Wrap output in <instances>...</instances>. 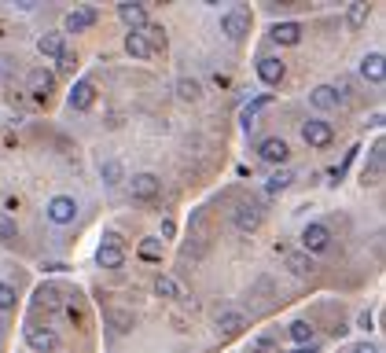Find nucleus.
<instances>
[{
  "label": "nucleus",
  "instance_id": "nucleus-19",
  "mask_svg": "<svg viewBox=\"0 0 386 353\" xmlns=\"http://www.w3.org/2000/svg\"><path fill=\"white\" fill-rule=\"evenodd\" d=\"M283 254H287V269H291L295 276H309V272L316 269L313 258H309L305 250H283Z\"/></svg>",
  "mask_w": 386,
  "mask_h": 353
},
{
  "label": "nucleus",
  "instance_id": "nucleus-39",
  "mask_svg": "<svg viewBox=\"0 0 386 353\" xmlns=\"http://www.w3.org/2000/svg\"><path fill=\"white\" fill-rule=\"evenodd\" d=\"M162 236H166V239H173V236H176V224H173L169 217L162 221Z\"/></svg>",
  "mask_w": 386,
  "mask_h": 353
},
{
  "label": "nucleus",
  "instance_id": "nucleus-12",
  "mask_svg": "<svg viewBox=\"0 0 386 353\" xmlns=\"http://www.w3.org/2000/svg\"><path fill=\"white\" fill-rule=\"evenodd\" d=\"M243 328H247V316L243 313H236V309L217 313V335H224V339H232V335H239Z\"/></svg>",
  "mask_w": 386,
  "mask_h": 353
},
{
  "label": "nucleus",
  "instance_id": "nucleus-3",
  "mask_svg": "<svg viewBox=\"0 0 386 353\" xmlns=\"http://www.w3.org/2000/svg\"><path fill=\"white\" fill-rule=\"evenodd\" d=\"M302 140L309 143V148H316V151H320V148H331L335 129H331L328 122H320V118H309V122L302 125Z\"/></svg>",
  "mask_w": 386,
  "mask_h": 353
},
{
  "label": "nucleus",
  "instance_id": "nucleus-35",
  "mask_svg": "<svg viewBox=\"0 0 386 353\" xmlns=\"http://www.w3.org/2000/svg\"><path fill=\"white\" fill-rule=\"evenodd\" d=\"M8 309H15V287L0 283V313H8Z\"/></svg>",
  "mask_w": 386,
  "mask_h": 353
},
{
  "label": "nucleus",
  "instance_id": "nucleus-33",
  "mask_svg": "<svg viewBox=\"0 0 386 353\" xmlns=\"http://www.w3.org/2000/svg\"><path fill=\"white\" fill-rule=\"evenodd\" d=\"M59 302V287H37V306H56Z\"/></svg>",
  "mask_w": 386,
  "mask_h": 353
},
{
  "label": "nucleus",
  "instance_id": "nucleus-34",
  "mask_svg": "<svg viewBox=\"0 0 386 353\" xmlns=\"http://www.w3.org/2000/svg\"><path fill=\"white\" fill-rule=\"evenodd\" d=\"M250 353H276V342L269 335H257V339H250Z\"/></svg>",
  "mask_w": 386,
  "mask_h": 353
},
{
  "label": "nucleus",
  "instance_id": "nucleus-9",
  "mask_svg": "<svg viewBox=\"0 0 386 353\" xmlns=\"http://www.w3.org/2000/svg\"><path fill=\"white\" fill-rule=\"evenodd\" d=\"M232 221L239 232H257V224H262V210H257L254 203H239L232 210Z\"/></svg>",
  "mask_w": 386,
  "mask_h": 353
},
{
  "label": "nucleus",
  "instance_id": "nucleus-23",
  "mask_svg": "<svg viewBox=\"0 0 386 353\" xmlns=\"http://www.w3.org/2000/svg\"><path fill=\"white\" fill-rule=\"evenodd\" d=\"M140 37L148 41V48H151V52H158V48H166V30L158 26V23H148V26H143V34H140Z\"/></svg>",
  "mask_w": 386,
  "mask_h": 353
},
{
  "label": "nucleus",
  "instance_id": "nucleus-2",
  "mask_svg": "<svg viewBox=\"0 0 386 353\" xmlns=\"http://www.w3.org/2000/svg\"><path fill=\"white\" fill-rule=\"evenodd\" d=\"M331 247V232H328V224H305L302 229V250L309 254H324Z\"/></svg>",
  "mask_w": 386,
  "mask_h": 353
},
{
  "label": "nucleus",
  "instance_id": "nucleus-5",
  "mask_svg": "<svg viewBox=\"0 0 386 353\" xmlns=\"http://www.w3.org/2000/svg\"><path fill=\"white\" fill-rule=\"evenodd\" d=\"M74 217H77V203L70 195H56L48 203V221L52 224H74Z\"/></svg>",
  "mask_w": 386,
  "mask_h": 353
},
{
  "label": "nucleus",
  "instance_id": "nucleus-7",
  "mask_svg": "<svg viewBox=\"0 0 386 353\" xmlns=\"http://www.w3.org/2000/svg\"><path fill=\"white\" fill-rule=\"evenodd\" d=\"M283 74H287V67H283V59L280 56H262L257 59V77L272 89V85H280L283 82Z\"/></svg>",
  "mask_w": 386,
  "mask_h": 353
},
{
  "label": "nucleus",
  "instance_id": "nucleus-20",
  "mask_svg": "<svg viewBox=\"0 0 386 353\" xmlns=\"http://www.w3.org/2000/svg\"><path fill=\"white\" fill-rule=\"evenodd\" d=\"M56 85V77L52 74H48V70H30V89H34V96H37V100H48V89H52Z\"/></svg>",
  "mask_w": 386,
  "mask_h": 353
},
{
  "label": "nucleus",
  "instance_id": "nucleus-27",
  "mask_svg": "<svg viewBox=\"0 0 386 353\" xmlns=\"http://www.w3.org/2000/svg\"><path fill=\"white\" fill-rule=\"evenodd\" d=\"M176 96H181V100H188V103H195L199 96H202V89H199L195 77H181V82H176Z\"/></svg>",
  "mask_w": 386,
  "mask_h": 353
},
{
  "label": "nucleus",
  "instance_id": "nucleus-30",
  "mask_svg": "<svg viewBox=\"0 0 386 353\" xmlns=\"http://www.w3.org/2000/svg\"><path fill=\"white\" fill-rule=\"evenodd\" d=\"M155 295H158V298H181V287H176L173 276H158V280H155Z\"/></svg>",
  "mask_w": 386,
  "mask_h": 353
},
{
  "label": "nucleus",
  "instance_id": "nucleus-37",
  "mask_svg": "<svg viewBox=\"0 0 386 353\" xmlns=\"http://www.w3.org/2000/svg\"><path fill=\"white\" fill-rule=\"evenodd\" d=\"M361 181H364V184H379V166L364 169V173H361Z\"/></svg>",
  "mask_w": 386,
  "mask_h": 353
},
{
  "label": "nucleus",
  "instance_id": "nucleus-28",
  "mask_svg": "<svg viewBox=\"0 0 386 353\" xmlns=\"http://www.w3.org/2000/svg\"><path fill=\"white\" fill-rule=\"evenodd\" d=\"M368 11H372V8L361 4V0H357V4H349V11H346V26H349V30H361V26L368 23Z\"/></svg>",
  "mask_w": 386,
  "mask_h": 353
},
{
  "label": "nucleus",
  "instance_id": "nucleus-31",
  "mask_svg": "<svg viewBox=\"0 0 386 353\" xmlns=\"http://www.w3.org/2000/svg\"><path fill=\"white\" fill-rule=\"evenodd\" d=\"M107 320H110V324H115V331H122V335L133 328V313H122V309H110Z\"/></svg>",
  "mask_w": 386,
  "mask_h": 353
},
{
  "label": "nucleus",
  "instance_id": "nucleus-21",
  "mask_svg": "<svg viewBox=\"0 0 386 353\" xmlns=\"http://www.w3.org/2000/svg\"><path fill=\"white\" fill-rule=\"evenodd\" d=\"M125 52L133 59H148L151 56V48H148V41L140 37V30H129V34H125Z\"/></svg>",
  "mask_w": 386,
  "mask_h": 353
},
{
  "label": "nucleus",
  "instance_id": "nucleus-40",
  "mask_svg": "<svg viewBox=\"0 0 386 353\" xmlns=\"http://www.w3.org/2000/svg\"><path fill=\"white\" fill-rule=\"evenodd\" d=\"M357 328H364V331L372 328V313H361V316H357Z\"/></svg>",
  "mask_w": 386,
  "mask_h": 353
},
{
  "label": "nucleus",
  "instance_id": "nucleus-41",
  "mask_svg": "<svg viewBox=\"0 0 386 353\" xmlns=\"http://www.w3.org/2000/svg\"><path fill=\"white\" fill-rule=\"evenodd\" d=\"M291 353H316L313 346H298V349H291Z\"/></svg>",
  "mask_w": 386,
  "mask_h": 353
},
{
  "label": "nucleus",
  "instance_id": "nucleus-36",
  "mask_svg": "<svg viewBox=\"0 0 386 353\" xmlns=\"http://www.w3.org/2000/svg\"><path fill=\"white\" fill-rule=\"evenodd\" d=\"M74 67H77V56L74 52H63L59 56V74H74Z\"/></svg>",
  "mask_w": 386,
  "mask_h": 353
},
{
  "label": "nucleus",
  "instance_id": "nucleus-24",
  "mask_svg": "<svg viewBox=\"0 0 386 353\" xmlns=\"http://www.w3.org/2000/svg\"><path fill=\"white\" fill-rule=\"evenodd\" d=\"M100 176H103L107 184H122L125 181V169H122L118 158H107V162H100Z\"/></svg>",
  "mask_w": 386,
  "mask_h": 353
},
{
  "label": "nucleus",
  "instance_id": "nucleus-1",
  "mask_svg": "<svg viewBox=\"0 0 386 353\" xmlns=\"http://www.w3.org/2000/svg\"><path fill=\"white\" fill-rule=\"evenodd\" d=\"M221 34L229 41H243L250 34V11L247 8H229L221 15Z\"/></svg>",
  "mask_w": 386,
  "mask_h": 353
},
{
  "label": "nucleus",
  "instance_id": "nucleus-38",
  "mask_svg": "<svg viewBox=\"0 0 386 353\" xmlns=\"http://www.w3.org/2000/svg\"><path fill=\"white\" fill-rule=\"evenodd\" d=\"M353 353H379V346H372V342H357V346H353Z\"/></svg>",
  "mask_w": 386,
  "mask_h": 353
},
{
  "label": "nucleus",
  "instance_id": "nucleus-29",
  "mask_svg": "<svg viewBox=\"0 0 386 353\" xmlns=\"http://www.w3.org/2000/svg\"><path fill=\"white\" fill-rule=\"evenodd\" d=\"M269 100H272V96L265 92V96H257V100H254V103H250V107L243 110V129H247V133H250V125H254V118H257V115H262V110L269 107Z\"/></svg>",
  "mask_w": 386,
  "mask_h": 353
},
{
  "label": "nucleus",
  "instance_id": "nucleus-8",
  "mask_svg": "<svg viewBox=\"0 0 386 353\" xmlns=\"http://www.w3.org/2000/svg\"><path fill=\"white\" fill-rule=\"evenodd\" d=\"M257 155H262L265 162H272V166H283L287 158H291V148H287V140H280V136H269V140H262V148H257Z\"/></svg>",
  "mask_w": 386,
  "mask_h": 353
},
{
  "label": "nucleus",
  "instance_id": "nucleus-17",
  "mask_svg": "<svg viewBox=\"0 0 386 353\" xmlns=\"http://www.w3.org/2000/svg\"><path fill=\"white\" fill-rule=\"evenodd\" d=\"M37 52L48 56V59H59L63 52H67V41H63V34H41L37 37Z\"/></svg>",
  "mask_w": 386,
  "mask_h": 353
},
{
  "label": "nucleus",
  "instance_id": "nucleus-11",
  "mask_svg": "<svg viewBox=\"0 0 386 353\" xmlns=\"http://www.w3.org/2000/svg\"><path fill=\"white\" fill-rule=\"evenodd\" d=\"M361 77H364V82H372V85H382V77H386L382 52H368V56L361 59Z\"/></svg>",
  "mask_w": 386,
  "mask_h": 353
},
{
  "label": "nucleus",
  "instance_id": "nucleus-16",
  "mask_svg": "<svg viewBox=\"0 0 386 353\" xmlns=\"http://www.w3.org/2000/svg\"><path fill=\"white\" fill-rule=\"evenodd\" d=\"M269 37L276 41V44H298L302 41V26L298 23H276L269 30Z\"/></svg>",
  "mask_w": 386,
  "mask_h": 353
},
{
  "label": "nucleus",
  "instance_id": "nucleus-6",
  "mask_svg": "<svg viewBox=\"0 0 386 353\" xmlns=\"http://www.w3.org/2000/svg\"><path fill=\"white\" fill-rule=\"evenodd\" d=\"M26 346L37 353H52L59 349V335L52 328H26Z\"/></svg>",
  "mask_w": 386,
  "mask_h": 353
},
{
  "label": "nucleus",
  "instance_id": "nucleus-4",
  "mask_svg": "<svg viewBox=\"0 0 386 353\" xmlns=\"http://www.w3.org/2000/svg\"><path fill=\"white\" fill-rule=\"evenodd\" d=\"M129 191H133V199L151 203V199H158V191H162V181H158L155 173H136L133 181H129Z\"/></svg>",
  "mask_w": 386,
  "mask_h": 353
},
{
  "label": "nucleus",
  "instance_id": "nucleus-18",
  "mask_svg": "<svg viewBox=\"0 0 386 353\" xmlns=\"http://www.w3.org/2000/svg\"><path fill=\"white\" fill-rule=\"evenodd\" d=\"M309 100H313L316 110H335V107H339V92H335L331 85H316L309 92Z\"/></svg>",
  "mask_w": 386,
  "mask_h": 353
},
{
  "label": "nucleus",
  "instance_id": "nucleus-26",
  "mask_svg": "<svg viewBox=\"0 0 386 353\" xmlns=\"http://www.w3.org/2000/svg\"><path fill=\"white\" fill-rule=\"evenodd\" d=\"M291 339H295L298 346H313L316 331H313V324H305V320H295V324H291Z\"/></svg>",
  "mask_w": 386,
  "mask_h": 353
},
{
  "label": "nucleus",
  "instance_id": "nucleus-14",
  "mask_svg": "<svg viewBox=\"0 0 386 353\" xmlns=\"http://www.w3.org/2000/svg\"><path fill=\"white\" fill-rule=\"evenodd\" d=\"M96 262H100V269H122V262H125L122 243H100V250H96Z\"/></svg>",
  "mask_w": 386,
  "mask_h": 353
},
{
  "label": "nucleus",
  "instance_id": "nucleus-10",
  "mask_svg": "<svg viewBox=\"0 0 386 353\" xmlns=\"http://www.w3.org/2000/svg\"><path fill=\"white\" fill-rule=\"evenodd\" d=\"M67 103H70V110H89L96 103V85L92 82H77L70 89V96H67Z\"/></svg>",
  "mask_w": 386,
  "mask_h": 353
},
{
  "label": "nucleus",
  "instance_id": "nucleus-15",
  "mask_svg": "<svg viewBox=\"0 0 386 353\" xmlns=\"http://www.w3.org/2000/svg\"><path fill=\"white\" fill-rule=\"evenodd\" d=\"M118 19L129 30H140V26H148V8L143 4H118Z\"/></svg>",
  "mask_w": 386,
  "mask_h": 353
},
{
  "label": "nucleus",
  "instance_id": "nucleus-13",
  "mask_svg": "<svg viewBox=\"0 0 386 353\" xmlns=\"http://www.w3.org/2000/svg\"><path fill=\"white\" fill-rule=\"evenodd\" d=\"M67 34H85V30H92L96 26V11L92 8H77V11H70L67 15Z\"/></svg>",
  "mask_w": 386,
  "mask_h": 353
},
{
  "label": "nucleus",
  "instance_id": "nucleus-32",
  "mask_svg": "<svg viewBox=\"0 0 386 353\" xmlns=\"http://www.w3.org/2000/svg\"><path fill=\"white\" fill-rule=\"evenodd\" d=\"M19 239V229H15L11 217H0V243H15Z\"/></svg>",
  "mask_w": 386,
  "mask_h": 353
},
{
  "label": "nucleus",
  "instance_id": "nucleus-25",
  "mask_svg": "<svg viewBox=\"0 0 386 353\" xmlns=\"http://www.w3.org/2000/svg\"><path fill=\"white\" fill-rule=\"evenodd\" d=\"M136 254H140V258L143 262H162V239H143V243L136 247Z\"/></svg>",
  "mask_w": 386,
  "mask_h": 353
},
{
  "label": "nucleus",
  "instance_id": "nucleus-22",
  "mask_svg": "<svg viewBox=\"0 0 386 353\" xmlns=\"http://www.w3.org/2000/svg\"><path fill=\"white\" fill-rule=\"evenodd\" d=\"M291 184H295V173H291V169H276V173L269 176L265 191H269V195H280V191H287Z\"/></svg>",
  "mask_w": 386,
  "mask_h": 353
}]
</instances>
